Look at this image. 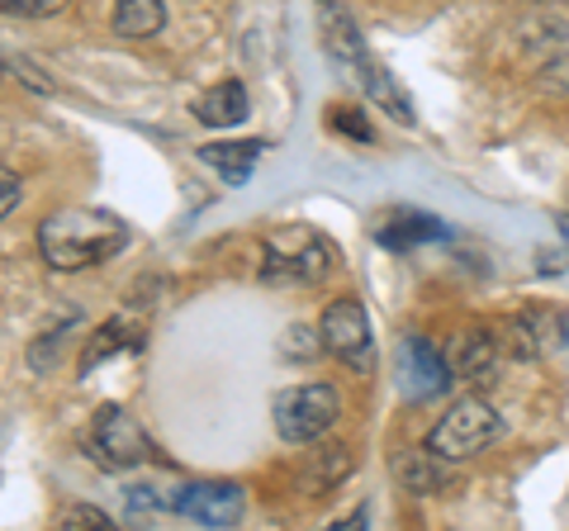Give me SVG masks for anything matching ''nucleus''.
Here are the masks:
<instances>
[{
	"label": "nucleus",
	"mask_w": 569,
	"mask_h": 531,
	"mask_svg": "<svg viewBox=\"0 0 569 531\" xmlns=\"http://www.w3.org/2000/svg\"><path fill=\"white\" fill-rule=\"evenodd\" d=\"M0 72H6V67H0Z\"/></svg>",
	"instance_id": "27"
},
{
	"label": "nucleus",
	"mask_w": 569,
	"mask_h": 531,
	"mask_svg": "<svg viewBox=\"0 0 569 531\" xmlns=\"http://www.w3.org/2000/svg\"><path fill=\"white\" fill-rule=\"evenodd\" d=\"M447 370H451V380H475V375H489L493 361H498V338L489 328H466V332H456V338L447 342Z\"/></svg>",
	"instance_id": "9"
},
{
	"label": "nucleus",
	"mask_w": 569,
	"mask_h": 531,
	"mask_svg": "<svg viewBox=\"0 0 569 531\" xmlns=\"http://www.w3.org/2000/svg\"><path fill=\"white\" fill-rule=\"evenodd\" d=\"M91 455L104 470H133L152 455V441L129 409L104 403V409H96V422H91Z\"/></svg>",
	"instance_id": "6"
},
{
	"label": "nucleus",
	"mask_w": 569,
	"mask_h": 531,
	"mask_svg": "<svg viewBox=\"0 0 569 531\" xmlns=\"http://www.w3.org/2000/svg\"><path fill=\"white\" fill-rule=\"evenodd\" d=\"M280 351L290 361H309V357H318V351H323V338H318L313 328H290V338L280 342Z\"/></svg>",
	"instance_id": "19"
},
{
	"label": "nucleus",
	"mask_w": 569,
	"mask_h": 531,
	"mask_svg": "<svg viewBox=\"0 0 569 531\" xmlns=\"http://www.w3.org/2000/svg\"><path fill=\"white\" fill-rule=\"evenodd\" d=\"M167 24L162 0H114V33L119 39H152Z\"/></svg>",
	"instance_id": "16"
},
{
	"label": "nucleus",
	"mask_w": 569,
	"mask_h": 531,
	"mask_svg": "<svg viewBox=\"0 0 569 531\" xmlns=\"http://www.w3.org/2000/svg\"><path fill=\"white\" fill-rule=\"evenodd\" d=\"M67 527H96V531H110L114 522H110V512H100V508H71L67 512Z\"/></svg>",
	"instance_id": "22"
},
{
	"label": "nucleus",
	"mask_w": 569,
	"mask_h": 531,
	"mask_svg": "<svg viewBox=\"0 0 569 531\" xmlns=\"http://www.w3.org/2000/svg\"><path fill=\"white\" fill-rule=\"evenodd\" d=\"M67 10V0H0V14H24V20H48Z\"/></svg>",
	"instance_id": "20"
},
{
	"label": "nucleus",
	"mask_w": 569,
	"mask_h": 531,
	"mask_svg": "<svg viewBox=\"0 0 569 531\" xmlns=\"http://www.w3.org/2000/svg\"><path fill=\"white\" fill-rule=\"evenodd\" d=\"M318 6H337V0H318Z\"/></svg>",
	"instance_id": "26"
},
{
	"label": "nucleus",
	"mask_w": 569,
	"mask_h": 531,
	"mask_svg": "<svg viewBox=\"0 0 569 531\" xmlns=\"http://www.w3.org/2000/svg\"><path fill=\"white\" fill-rule=\"evenodd\" d=\"M337 418H342V399H337L332 384H295L276 394V432L295 447L318 441Z\"/></svg>",
	"instance_id": "4"
},
{
	"label": "nucleus",
	"mask_w": 569,
	"mask_h": 531,
	"mask_svg": "<svg viewBox=\"0 0 569 531\" xmlns=\"http://www.w3.org/2000/svg\"><path fill=\"white\" fill-rule=\"evenodd\" d=\"M399 384L408 399H437L441 389L451 384V370H447V357L418 338V332H408L403 338V365H399Z\"/></svg>",
	"instance_id": "7"
},
{
	"label": "nucleus",
	"mask_w": 569,
	"mask_h": 531,
	"mask_svg": "<svg viewBox=\"0 0 569 531\" xmlns=\"http://www.w3.org/2000/svg\"><path fill=\"white\" fill-rule=\"evenodd\" d=\"M332 123H337V129H342V133H351L356 143H370V123H366V114L356 119L351 110H337V114H332Z\"/></svg>",
	"instance_id": "23"
},
{
	"label": "nucleus",
	"mask_w": 569,
	"mask_h": 531,
	"mask_svg": "<svg viewBox=\"0 0 569 531\" xmlns=\"http://www.w3.org/2000/svg\"><path fill=\"white\" fill-rule=\"evenodd\" d=\"M138 347H142V323L129 313H119V318H110V323H100V332L86 342L81 370H96L104 357H114V351H138Z\"/></svg>",
	"instance_id": "14"
},
{
	"label": "nucleus",
	"mask_w": 569,
	"mask_h": 531,
	"mask_svg": "<svg viewBox=\"0 0 569 531\" xmlns=\"http://www.w3.org/2000/svg\"><path fill=\"white\" fill-rule=\"evenodd\" d=\"M556 72H569V62H560V67H556Z\"/></svg>",
	"instance_id": "25"
},
{
	"label": "nucleus",
	"mask_w": 569,
	"mask_h": 531,
	"mask_svg": "<svg viewBox=\"0 0 569 531\" xmlns=\"http://www.w3.org/2000/svg\"><path fill=\"white\" fill-rule=\"evenodd\" d=\"M337 247L309 223H284L280 233L261 242V280L271 285H318L332 275Z\"/></svg>",
	"instance_id": "2"
},
{
	"label": "nucleus",
	"mask_w": 569,
	"mask_h": 531,
	"mask_svg": "<svg viewBox=\"0 0 569 531\" xmlns=\"http://www.w3.org/2000/svg\"><path fill=\"white\" fill-rule=\"evenodd\" d=\"M171 508L190 522H204V527H233L242 518L247 499L233 480H213V484H190Z\"/></svg>",
	"instance_id": "8"
},
{
	"label": "nucleus",
	"mask_w": 569,
	"mask_h": 531,
	"mask_svg": "<svg viewBox=\"0 0 569 531\" xmlns=\"http://www.w3.org/2000/svg\"><path fill=\"white\" fill-rule=\"evenodd\" d=\"M266 143H209L200 148V162L223 176V186H247V176L261 162Z\"/></svg>",
	"instance_id": "15"
},
{
	"label": "nucleus",
	"mask_w": 569,
	"mask_h": 531,
	"mask_svg": "<svg viewBox=\"0 0 569 531\" xmlns=\"http://www.w3.org/2000/svg\"><path fill=\"white\" fill-rule=\"evenodd\" d=\"M376 238L389 247V252H408V247H422L432 238H447V223L432 214H418V209H399V214H385Z\"/></svg>",
	"instance_id": "10"
},
{
	"label": "nucleus",
	"mask_w": 569,
	"mask_h": 531,
	"mask_svg": "<svg viewBox=\"0 0 569 531\" xmlns=\"http://www.w3.org/2000/svg\"><path fill=\"white\" fill-rule=\"evenodd\" d=\"M20 194H24V181H20V176H14L10 167H0V219H6L10 209L20 204Z\"/></svg>",
	"instance_id": "21"
},
{
	"label": "nucleus",
	"mask_w": 569,
	"mask_h": 531,
	"mask_svg": "<svg viewBox=\"0 0 569 531\" xmlns=\"http://www.w3.org/2000/svg\"><path fill=\"white\" fill-rule=\"evenodd\" d=\"M247 86L242 81H219L213 91L200 96V104H194V119L209 123V129H233V123L247 119Z\"/></svg>",
	"instance_id": "13"
},
{
	"label": "nucleus",
	"mask_w": 569,
	"mask_h": 531,
	"mask_svg": "<svg viewBox=\"0 0 569 531\" xmlns=\"http://www.w3.org/2000/svg\"><path fill=\"white\" fill-rule=\"evenodd\" d=\"M129 247V223L104 209L67 204L39 223V252L52 271H86Z\"/></svg>",
	"instance_id": "1"
},
{
	"label": "nucleus",
	"mask_w": 569,
	"mask_h": 531,
	"mask_svg": "<svg viewBox=\"0 0 569 531\" xmlns=\"http://www.w3.org/2000/svg\"><path fill=\"white\" fill-rule=\"evenodd\" d=\"M318 338H323V351H332V357L351 370H370V361H376L370 313L361 299H332L323 309V323H318Z\"/></svg>",
	"instance_id": "5"
},
{
	"label": "nucleus",
	"mask_w": 569,
	"mask_h": 531,
	"mask_svg": "<svg viewBox=\"0 0 569 531\" xmlns=\"http://www.w3.org/2000/svg\"><path fill=\"white\" fill-rule=\"evenodd\" d=\"M498 428H503V422H498V413L485 399H460V403H451V413H441V422L427 432V451H437L441 460L456 465V460L489 451Z\"/></svg>",
	"instance_id": "3"
},
{
	"label": "nucleus",
	"mask_w": 569,
	"mask_h": 531,
	"mask_svg": "<svg viewBox=\"0 0 569 531\" xmlns=\"http://www.w3.org/2000/svg\"><path fill=\"white\" fill-rule=\"evenodd\" d=\"M347 474H351V451L347 447H323V451H313L305 474H299V489L305 493H328L332 484H342Z\"/></svg>",
	"instance_id": "17"
},
{
	"label": "nucleus",
	"mask_w": 569,
	"mask_h": 531,
	"mask_svg": "<svg viewBox=\"0 0 569 531\" xmlns=\"http://www.w3.org/2000/svg\"><path fill=\"white\" fill-rule=\"evenodd\" d=\"M395 474H399V484L403 489H413V493H441L451 484V460H441L437 451H403L395 455Z\"/></svg>",
	"instance_id": "11"
},
{
	"label": "nucleus",
	"mask_w": 569,
	"mask_h": 531,
	"mask_svg": "<svg viewBox=\"0 0 569 531\" xmlns=\"http://www.w3.org/2000/svg\"><path fill=\"white\" fill-rule=\"evenodd\" d=\"M556 228H560V238L569 242V214H556Z\"/></svg>",
	"instance_id": "24"
},
{
	"label": "nucleus",
	"mask_w": 569,
	"mask_h": 531,
	"mask_svg": "<svg viewBox=\"0 0 569 531\" xmlns=\"http://www.w3.org/2000/svg\"><path fill=\"white\" fill-rule=\"evenodd\" d=\"M356 72H361V81H366V96L376 100L389 119H399V123H413V119H418V114H413V96H408L403 86L389 77L376 58H361V62H356Z\"/></svg>",
	"instance_id": "12"
},
{
	"label": "nucleus",
	"mask_w": 569,
	"mask_h": 531,
	"mask_svg": "<svg viewBox=\"0 0 569 531\" xmlns=\"http://www.w3.org/2000/svg\"><path fill=\"white\" fill-rule=\"evenodd\" d=\"M323 48L332 52L337 62H361L366 58V43H361V29H356V20L347 10H337V6H328V14H323Z\"/></svg>",
	"instance_id": "18"
}]
</instances>
